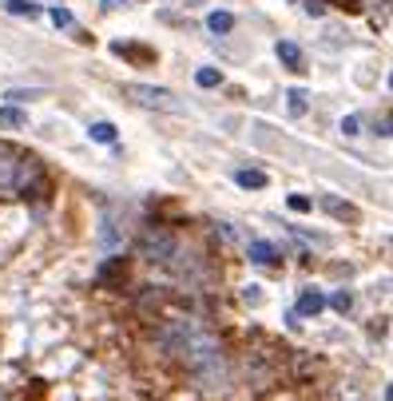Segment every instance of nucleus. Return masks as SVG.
Here are the masks:
<instances>
[{"mask_svg": "<svg viewBox=\"0 0 393 401\" xmlns=\"http://www.w3.org/2000/svg\"><path fill=\"white\" fill-rule=\"evenodd\" d=\"M163 346H167V353L171 358H179V362H187L199 378H207L211 369H219L222 366V350H219V342L207 334L199 322H191V318H175L167 330H163Z\"/></svg>", "mask_w": 393, "mask_h": 401, "instance_id": "1", "label": "nucleus"}, {"mask_svg": "<svg viewBox=\"0 0 393 401\" xmlns=\"http://www.w3.org/2000/svg\"><path fill=\"white\" fill-rule=\"evenodd\" d=\"M140 251L151 262H175V255H179V239L171 235V226H147L140 235Z\"/></svg>", "mask_w": 393, "mask_h": 401, "instance_id": "2", "label": "nucleus"}, {"mask_svg": "<svg viewBox=\"0 0 393 401\" xmlns=\"http://www.w3.org/2000/svg\"><path fill=\"white\" fill-rule=\"evenodd\" d=\"M124 92L135 99L140 108H151V112H183V104H179L167 88H155V84H127Z\"/></svg>", "mask_w": 393, "mask_h": 401, "instance_id": "3", "label": "nucleus"}, {"mask_svg": "<svg viewBox=\"0 0 393 401\" xmlns=\"http://www.w3.org/2000/svg\"><path fill=\"white\" fill-rule=\"evenodd\" d=\"M20 167H24V155H20V151H12L8 144H0V191H16Z\"/></svg>", "mask_w": 393, "mask_h": 401, "instance_id": "4", "label": "nucleus"}, {"mask_svg": "<svg viewBox=\"0 0 393 401\" xmlns=\"http://www.w3.org/2000/svg\"><path fill=\"white\" fill-rule=\"evenodd\" d=\"M330 306V298L322 294V290H302V298H298V310L290 314V318H314V314H322Z\"/></svg>", "mask_w": 393, "mask_h": 401, "instance_id": "5", "label": "nucleus"}, {"mask_svg": "<svg viewBox=\"0 0 393 401\" xmlns=\"http://www.w3.org/2000/svg\"><path fill=\"white\" fill-rule=\"evenodd\" d=\"M322 211L334 215L338 223H358V207L346 203V199H338V195H326V199H322Z\"/></svg>", "mask_w": 393, "mask_h": 401, "instance_id": "6", "label": "nucleus"}, {"mask_svg": "<svg viewBox=\"0 0 393 401\" xmlns=\"http://www.w3.org/2000/svg\"><path fill=\"white\" fill-rule=\"evenodd\" d=\"M247 258H251V262H258V266H270V262H278V246H274V242L254 239L251 246H247Z\"/></svg>", "mask_w": 393, "mask_h": 401, "instance_id": "7", "label": "nucleus"}, {"mask_svg": "<svg viewBox=\"0 0 393 401\" xmlns=\"http://www.w3.org/2000/svg\"><path fill=\"white\" fill-rule=\"evenodd\" d=\"M274 52H278L282 68H290V72H302V68H306V64H302V48L294 44V40H278V48H274Z\"/></svg>", "mask_w": 393, "mask_h": 401, "instance_id": "8", "label": "nucleus"}, {"mask_svg": "<svg viewBox=\"0 0 393 401\" xmlns=\"http://www.w3.org/2000/svg\"><path fill=\"white\" fill-rule=\"evenodd\" d=\"M235 183H238V187H247V191H262V187H267V171L238 167V171H235Z\"/></svg>", "mask_w": 393, "mask_h": 401, "instance_id": "9", "label": "nucleus"}, {"mask_svg": "<svg viewBox=\"0 0 393 401\" xmlns=\"http://www.w3.org/2000/svg\"><path fill=\"white\" fill-rule=\"evenodd\" d=\"M207 28H211L215 36H227L231 28H235V17H231V12H211V17H207Z\"/></svg>", "mask_w": 393, "mask_h": 401, "instance_id": "10", "label": "nucleus"}, {"mask_svg": "<svg viewBox=\"0 0 393 401\" xmlns=\"http://www.w3.org/2000/svg\"><path fill=\"white\" fill-rule=\"evenodd\" d=\"M286 112L290 115H306V108H310V99H306V92H302V88H294V92H286Z\"/></svg>", "mask_w": 393, "mask_h": 401, "instance_id": "11", "label": "nucleus"}, {"mask_svg": "<svg viewBox=\"0 0 393 401\" xmlns=\"http://www.w3.org/2000/svg\"><path fill=\"white\" fill-rule=\"evenodd\" d=\"M24 124H28V115L20 108H0V128H24Z\"/></svg>", "mask_w": 393, "mask_h": 401, "instance_id": "12", "label": "nucleus"}, {"mask_svg": "<svg viewBox=\"0 0 393 401\" xmlns=\"http://www.w3.org/2000/svg\"><path fill=\"white\" fill-rule=\"evenodd\" d=\"M88 135H92L95 144H115V128H111V124H92Z\"/></svg>", "mask_w": 393, "mask_h": 401, "instance_id": "13", "label": "nucleus"}, {"mask_svg": "<svg viewBox=\"0 0 393 401\" xmlns=\"http://www.w3.org/2000/svg\"><path fill=\"white\" fill-rule=\"evenodd\" d=\"M195 84H199V88H219L222 76L215 72V68H199V72H195Z\"/></svg>", "mask_w": 393, "mask_h": 401, "instance_id": "14", "label": "nucleus"}, {"mask_svg": "<svg viewBox=\"0 0 393 401\" xmlns=\"http://www.w3.org/2000/svg\"><path fill=\"white\" fill-rule=\"evenodd\" d=\"M330 306L338 310V314H349V310H354V294H349V290H338V294L330 298Z\"/></svg>", "mask_w": 393, "mask_h": 401, "instance_id": "15", "label": "nucleus"}, {"mask_svg": "<svg viewBox=\"0 0 393 401\" xmlns=\"http://www.w3.org/2000/svg\"><path fill=\"white\" fill-rule=\"evenodd\" d=\"M8 12H16V17H36V4H28V0H8Z\"/></svg>", "mask_w": 393, "mask_h": 401, "instance_id": "16", "label": "nucleus"}, {"mask_svg": "<svg viewBox=\"0 0 393 401\" xmlns=\"http://www.w3.org/2000/svg\"><path fill=\"white\" fill-rule=\"evenodd\" d=\"M52 24L56 28H72V12L68 8H52Z\"/></svg>", "mask_w": 393, "mask_h": 401, "instance_id": "17", "label": "nucleus"}, {"mask_svg": "<svg viewBox=\"0 0 393 401\" xmlns=\"http://www.w3.org/2000/svg\"><path fill=\"white\" fill-rule=\"evenodd\" d=\"M342 131H346V135H358V131H362V119H358V115H346V119H342Z\"/></svg>", "mask_w": 393, "mask_h": 401, "instance_id": "18", "label": "nucleus"}, {"mask_svg": "<svg viewBox=\"0 0 393 401\" xmlns=\"http://www.w3.org/2000/svg\"><path fill=\"white\" fill-rule=\"evenodd\" d=\"M286 203H290V211H310V199L306 195H290Z\"/></svg>", "mask_w": 393, "mask_h": 401, "instance_id": "19", "label": "nucleus"}, {"mask_svg": "<svg viewBox=\"0 0 393 401\" xmlns=\"http://www.w3.org/2000/svg\"><path fill=\"white\" fill-rule=\"evenodd\" d=\"M219 235H222L227 242H235V239H238V231H235V226H227V223H219Z\"/></svg>", "mask_w": 393, "mask_h": 401, "instance_id": "20", "label": "nucleus"}, {"mask_svg": "<svg viewBox=\"0 0 393 401\" xmlns=\"http://www.w3.org/2000/svg\"><path fill=\"white\" fill-rule=\"evenodd\" d=\"M40 92H8V99H36Z\"/></svg>", "mask_w": 393, "mask_h": 401, "instance_id": "21", "label": "nucleus"}, {"mask_svg": "<svg viewBox=\"0 0 393 401\" xmlns=\"http://www.w3.org/2000/svg\"><path fill=\"white\" fill-rule=\"evenodd\" d=\"M378 135H393V119H381V124H378Z\"/></svg>", "mask_w": 393, "mask_h": 401, "instance_id": "22", "label": "nucleus"}, {"mask_svg": "<svg viewBox=\"0 0 393 401\" xmlns=\"http://www.w3.org/2000/svg\"><path fill=\"white\" fill-rule=\"evenodd\" d=\"M385 401H393V385H390V389H385Z\"/></svg>", "mask_w": 393, "mask_h": 401, "instance_id": "23", "label": "nucleus"}, {"mask_svg": "<svg viewBox=\"0 0 393 401\" xmlns=\"http://www.w3.org/2000/svg\"><path fill=\"white\" fill-rule=\"evenodd\" d=\"M187 4H203V0H187Z\"/></svg>", "mask_w": 393, "mask_h": 401, "instance_id": "24", "label": "nucleus"}, {"mask_svg": "<svg viewBox=\"0 0 393 401\" xmlns=\"http://www.w3.org/2000/svg\"><path fill=\"white\" fill-rule=\"evenodd\" d=\"M390 88H393V76H390Z\"/></svg>", "mask_w": 393, "mask_h": 401, "instance_id": "25", "label": "nucleus"}, {"mask_svg": "<svg viewBox=\"0 0 393 401\" xmlns=\"http://www.w3.org/2000/svg\"><path fill=\"white\" fill-rule=\"evenodd\" d=\"M390 246H393V239H390Z\"/></svg>", "mask_w": 393, "mask_h": 401, "instance_id": "26", "label": "nucleus"}]
</instances>
